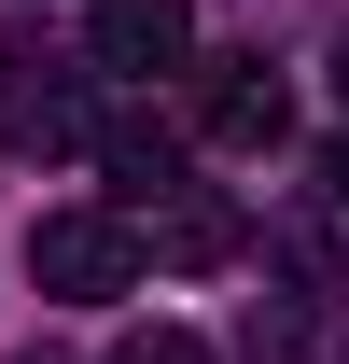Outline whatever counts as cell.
<instances>
[{
	"label": "cell",
	"instance_id": "cell-2",
	"mask_svg": "<svg viewBox=\"0 0 349 364\" xmlns=\"http://www.w3.org/2000/svg\"><path fill=\"white\" fill-rule=\"evenodd\" d=\"M0 70H14V98H0V127H14V154H84V140H98V112H84V70H70V56L14 43Z\"/></svg>",
	"mask_w": 349,
	"mask_h": 364
},
{
	"label": "cell",
	"instance_id": "cell-6",
	"mask_svg": "<svg viewBox=\"0 0 349 364\" xmlns=\"http://www.w3.org/2000/svg\"><path fill=\"white\" fill-rule=\"evenodd\" d=\"M98 168L154 210V196H182V127H168V112H112V127H98Z\"/></svg>",
	"mask_w": 349,
	"mask_h": 364
},
{
	"label": "cell",
	"instance_id": "cell-11",
	"mask_svg": "<svg viewBox=\"0 0 349 364\" xmlns=\"http://www.w3.org/2000/svg\"><path fill=\"white\" fill-rule=\"evenodd\" d=\"M28 364H56V350H28Z\"/></svg>",
	"mask_w": 349,
	"mask_h": 364
},
{
	"label": "cell",
	"instance_id": "cell-7",
	"mask_svg": "<svg viewBox=\"0 0 349 364\" xmlns=\"http://www.w3.org/2000/svg\"><path fill=\"white\" fill-rule=\"evenodd\" d=\"M238 364H321V294H252L238 309Z\"/></svg>",
	"mask_w": 349,
	"mask_h": 364
},
{
	"label": "cell",
	"instance_id": "cell-1",
	"mask_svg": "<svg viewBox=\"0 0 349 364\" xmlns=\"http://www.w3.org/2000/svg\"><path fill=\"white\" fill-rule=\"evenodd\" d=\"M140 267H154V252H140L126 210H43V225H28V280H43V294H70V309L140 294Z\"/></svg>",
	"mask_w": 349,
	"mask_h": 364
},
{
	"label": "cell",
	"instance_id": "cell-10",
	"mask_svg": "<svg viewBox=\"0 0 349 364\" xmlns=\"http://www.w3.org/2000/svg\"><path fill=\"white\" fill-rule=\"evenodd\" d=\"M336 85H349V56H336Z\"/></svg>",
	"mask_w": 349,
	"mask_h": 364
},
{
	"label": "cell",
	"instance_id": "cell-5",
	"mask_svg": "<svg viewBox=\"0 0 349 364\" xmlns=\"http://www.w3.org/2000/svg\"><path fill=\"white\" fill-rule=\"evenodd\" d=\"M140 252H154V267H223V252H238V210H223L210 182H182V196L140 210Z\"/></svg>",
	"mask_w": 349,
	"mask_h": 364
},
{
	"label": "cell",
	"instance_id": "cell-9",
	"mask_svg": "<svg viewBox=\"0 0 349 364\" xmlns=\"http://www.w3.org/2000/svg\"><path fill=\"white\" fill-rule=\"evenodd\" d=\"M321 182H336V196H349V140H336V154H321Z\"/></svg>",
	"mask_w": 349,
	"mask_h": 364
},
{
	"label": "cell",
	"instance_id": "cell-8",
	"mask_svg": "<svg viewBox=\"0 0 349 364\" xmlns=\"http://www.w3.org/2000/svg\"><path fill=\"white\" fill-rule=\"evenodd\" d=\"M98 364H223V350H210V336H182V322H140V336H112Z\"/></svg>",
	"mask_w": 349,
	"mask_h": 364
},
{
	"label": "cell",
	"instance_id": "cell-4",
	"mask_svg": "<svg viewBox=\"0 0 349 364\" xmlns=\"http://www.w3.org/2000/svg\"><path fill=\"white\" fill-rule=\"evenodd\" d=\"M196 127H210V140H238V154H265V140L294 127V85H279L265 56H223L210 85H196Z\"/></svg>",
	"mask_w": 349,
	"mask_h": 364
},
{
	"label": "cell",
	"instance_id": "cell-3",
	"mask_svg": "<svg viewBox=\"0 0 349 364\" xmlns=\"http://www.w3.org/2000/svg\"><path fill=\"white\" fill-rule=\"evenodd\" d=\"M182 56H196V0H98V14H84V70L168 85Z\"/></svg>",
	"mask_w": 349,
	"mask_h": 364
}]
</instances>
